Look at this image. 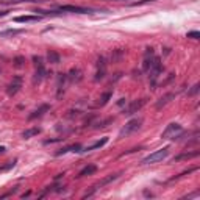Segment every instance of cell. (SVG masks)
<instances>
[{
    "label": "cell",
    "mask_w": 200,
    "mask_h": 200,
    "mask_svg": "<svg viewBox=\"0 0 200 200\" xmlns=\"http://www.w3.org/2000/svg\"><path fill=\"white\" fill-rule=\"evenodd\" d=\"M92 8H85V7H75V5H64L59 7L58 9L49 11L46 14H58V13H78V14H86V13H92Z\"/></svg>",
    "instance_id": "obj_1"
},
{
    "label": "cell",
    "mask_w": 200,
    "mask_h": 200,
    "mask_svg": "<svg viewBox=\"0 0 200 200\" xmlns=\"http://www.w3.org/2000/svg\"><path fill=\"white\" fill-rule=\"evenodd\" d=\"M169 155V147H164V149H159L157 152L150 153L149 157H146L141 163L142 164H153V163H159V161H163L166 157Z\"/></svg>",
    "instance_id": "obj_2"
},
{
    "label": "cell",
    "mask_w": 200,
    "mask_h": 200,
    "mask_svg": "<svg viewBox=\"0 0 200 200\" xmlns=\"http://www.w3.org/2000/svg\"><path fill=\"white\" fill-rule=\"evenodd\" d=\"M141 124H142V119H133V120H130L128 124H127L124 128L120 130L119 136L124 138V136H128V135H131V133L138 131V130L141 128Z\"/></svg>",
    "instance_id": "obj_3"
},
{
    "label": "cell",
    "mask_w": 200,
    "mask_h": 200,
    "mask_svg": "<svg viewBox=\"0 0 200 200\" xmlns=\"http://www.w3.org/2000/svg\"><path fill=\"white\" fill-rule=\"evenodd\" d=\"M147 103V99H139V100H135V102H131L128 107H127L125 109H124V114L125 116H131V114H135V113H138L144 105Z\"/></svg>",
    "instance_id": "obj_4"
},
{
    "label": "cell",
    "mask_w": 200,
    "mask_h": 200,
    "mask_svg": "<svg viewBox=\"0 0 200 200\" xmlns=\"http://www.w3.org/2000/svg\"><path fill=\"white\" fill-rule=\"evenodd\" d=\"M177 131H181V125L180 124H169L167 127H166V130L163 131L161 138H163V139H169L172 135H174V138H175V133Z\"/></svg>",
    "instance_id": "obj_5"
},
{
    "label": "cell",
    "mask_w": 200,
    "mask_h": 200,
    "mask_svg": "<svg viewBox=\"0 0 200 200\" xmlns=\"http://www.w3.org/2000/svg\"><path fill=\"white\" fill-rule=\"evenodd\" d=\"M20 86H22V77H14V78H13V81H11V85L8 86V94H9V96H14V94L16 92H17L19 89H20Z\"/></svg>",
    "instance_id": "obj_6"
},
{
    "label": "cell",
    "mask_w": 200,
    "mask_h": 200,
    "mask_svg": "<svg viewBox=\"0 0 200 200\" xmlns=\"http://www.w3.org/2000/svg\"><path fill=\"white\" fill-rule=\"evenodd\" d=\"M175 96H177L175 92H169V94H166V96H163V97H161L158 102H157V105H155V107H157V109H161L163 107H166V105H167L172 99H175Z\"/></svg>",
    "instance_id": "obj_7"
},
{
    "label": "cell",
    "mask_w": 200,
    "mask_h": 200,
    "mask_svg": "<svg viewBox=\"0 0 200 200\" xmlns=\"http://www.w3.org/2000/svg\"><path fill=\"white\" fill-rule=\"evenodd\" d=\"M120 174H111V175H108V177H105V178H102V180H100L99 183H97V185H94L92 188H94V189H99V188H103V186H107L108 185V183H111V181H114L116 178H117V177H119Z\"/></svg>",
    "instance_id": "obj_8"
},
{
    "label": "cell",
    "mask_w": 200,
    "mask_h": 200,
    "mask_svg": "<svg viewBox=\"0 0 200 200\" xmlns=\"http://www.w3.org/2000/svg\"><path fill=\"white\" fill-rule=\"evenodd\" d=\"M96 170H97V166H96V164H88L85 169H81V170L78 172L77 178H83V177H86V175H92Z\"/></svg>",
    "instance_id": "obj_9"
},
{
    "label": "cell",
    "mask_w": 200,
    "mask_h": 200,
    "mask_svg": "<svg viewBox=\"0 0 200 200\" xmlns=\"http://www.w3.org/2000/svg\"><path fill=\"white\" fill-rule=\"evenodd\" d=\"M200 155V152L199 150H194V152H186V153H181V155H178V157H175L174 158V161H183V159H192V158H196V157H199Z\"/></svg>",
    "instance_id": "obj_10"
},
{
    "label": "cell",
    "mask_w": 200,
    "mask_h": 200,
    "mask_svg": "<svg viewBox=\"0 0 200 200\" xmlns=\"http://www.w3.org/2000/svg\"><path fill=\"white\" fill-rule=\"evenodd\" d=\"M46 111H49V105H42L41 108H38L36 111H33V113L28 116V119L33 120V119H36V117H41V116L46 113Z\"/></svg>",
    "instance_id": "obj_11"
},
{
    "label": "cell",
    "mask_w": 200,
    "mask_h": 200,
    "mask_svg": "<svg viewBox=\"0 0 200 200\" xmlns=\"http://www.w3.org/2000/svg\"><path fill=\"white\" fill-rule=\"evenodd\" d=\"M67 78L70 81H80L83 78V75H81V70L80 69H72L69 72V75H67Z\"/></svg>",
    "instance_id": "obj_12"
},
{
    "label": "cell",
    "mask_w": 200,
    "mask_h": 200,
    "mask_svg": "<svg viewBox=\"0 0 200 200\" xmlns=\"http://www.w3.org/2000/svg\"><path fill=\"white\" fill-rule=\"evenodd\" d=\"M124 55H125V50L116 49V50H113V53H111V61H113V63H119Z\"/></svg>",
    "instance_id": "obj_13"
},
{
    "label": "cell",
    "mask_w": 200,
    "mask_h": 200,
    "mask_svg": "<svg viewBox=\"0 0 200 200\" xmlns=\"http://www.w3.org/2000/svg\"><path fill=\"white\" fill-rule=\"evenodd\" d=\"M107 142H108V138H102V139H100V141H96V142H94L92 146H88L85 150H86V152H91V150H96V149H100V147H103V146H105V144H107Z\"/></svg>",
    "instance_id": "obj_14"
},
{
    "label": "cell",
    "mask_w": 200,
    "mask_h": 200,
    "mask_svg": "<svg viewBox=\"0 0 200 200\" xmlns=\"http://www.w3.org/2000/svg\"><path fill=\"white\" fill-rule=\"evenodd\" d=\"M39 133H41V128H38V127H33V128L25 130L24 133H22V136H24L25 139H30V138L36 136V135H39Z\"/></svg>",
    "instance_id": "obj_15"
},
{
    "label": "cell",
    "mask_w": 200,
    "mask_h": 200,
    "mask_svg": "<svg viewBox=\"0 0 200 200\" xmlns=\"http://www.w3.org/2000/svg\"><path fill=\"white\" fill-rule=\"evenodd\" d=\"M39 19V16H17V17H14L16 22H36Z\"/></svg>",
    "instance_id": "obj_16"
},
{
    "label": "cell",
    "mask_w": 200,
    "mask_h": 200,
    "mask_svg": "<svg viewBox=\"0 0 200 200\" xmlns=\"http://www.w3.org/2000/svg\"><path fill=\"white\" fill-rule=\"evenodd\" d=\"M44 75H46V67H36V74H35V78H33V83H39L42 78H44Z\"/></svg>",
    "instance_id": "obj_17"
},
{
    "label": "cell",
    "mask_w": 200,
    "mask_h": 200,
    "mask_svg": "<svg viewBox=\"0 0 200 200\" xmlns=\"http://www.w3.org/2000/svg\"><path fill=\"white\" fill-rule=\"evenodd\" d=\"M47 59H49V63H52V64H58L59 63V55L55 52V50H49Z\"/></svg>",
    "instance_id": "obj_18"
},
{
    "label": "cell",
    "mask_w": 200,
    "mask_h": 200,
    "mask_svg": "<svg viewBox=\"0 0 200 200\" xmlns=\"http://www.w3.org/2000/svg\"><path fill=\"white\" fill-rule=\"evenodd\" d=\"M111 96H113V92H111V91H108V92H105V94H103V96H102V97H100V99H99V102H97V105H99V107H103V105H107V103H108V100L111 99Z\"/></svg>",
    "instance_id": "obj_19"
},
{
    "label": "cell",
    "mask_w": 200,
    "mask_h": 200,
    "mask_svg": "<svg viewBox=\"0 0 200 200\" xmlns=\"http://www.w3.org/2000/svg\"><path fill=\"white\" fill-rule=\"evenodd\" d=\"M22 33V30H7V31H0V36H14Z\"/></svg>",
    "instance_id": "obj_20"
},
{
    "label": "cell",
    "mask_w": 200,
    "mask_h": 200,
    "mask_svg": "<svg viewBox=\"0 0 200 200\" xmlns=\"http://www.w3.org/2000/svg\"><path fill=\"white\" fill-rule=\"evenodd\" d=\"M97 67H99V69H107V58H105V57H99V59H97Z\"/></svg>",
    "instance_id": "obj_21"
},
{
    "label": "cell",
    "mask_w": 200,
    "mask_h": 200,
    "mask_svg": "<svg viewBox=\"0 0 200 200\" xmlns=\"http://www.w3.org/2000/svg\"><path fill=\"white\" fill-rule=\"evenodd\" d=\"M24 63H25V58L24 57H16L14 58V66H16V67H22Z\"/></svg>",
    "instance_id": "obj_22"
},
{
    "label": "cell",
    "mask_w": 200,
    "mask_h": 200,
    "mask_svg": "<svg viewBox=\"0 0 200 200\" xmlns=\"http://www.w3.org/2000/svg\"><path fill=\"white\" fill-rule=\"evenodd\" d=\"M33 61H35L36 67H44V61H42L41 57H33Z\"/></svg>",
    "instance_id": "obj_23"
},
{
    "label": "cell",
    "mask_w": 200,
    "mask_h": 200,
    "mask_svg": "<svg viewBox=\"0 0 200 200\" xmlns=\"http://www.w3.org/2000/svg\"><path fill=\"white\" fill-rule=\"evenodd\" d=\"M20 2H38V0H0V3H20Z\"/></svg>",
    "instance_id": "obj_24"
},
{
    "label": "cell",
    "mask_w": 200,
    "mask_h": 200,
    "mask_svg": "<svg viewBox=\"0 0 200 200\" xmlns=\"http://www.w3.org/2000/svg\"><path fill=\"white\" fill-rule=\"evenodd\" d=\"M105 74H107V69H99L97 70V74H96V80L99 81V80H102L103 77H105Z\"/></svg>",
    "instance_id": "obj_25"
},
{
    "label": "cell",
    "mask_w": 200,
    "mask_h": 200,
    "mask_svg": "<svg viewBox=\"0 0 200 200\" xmlns=\"http://www.w3.org/2000/svg\"><path fill=\"white\" fill-rule=\"evenodd\" d=\"M174 78H175V74H169V75H167V78H166L163 83H161V86H167V85H169V83H170L172 80H174Z\"/></svg>",
    "instance_id": "obj_26"
},
{
    "label": "cell",
    "mask_w": 200,
    "mask_h": 200,
    "mask_svg": "<svg viewBox=\"0 0 200 200\" xmlns=\"http://www.w3.org/2000/svg\"><path fill=\"white\" fill-rule=\"evenodd\" d=\"M199 89H200V86H199V85H194V86H192V89H191L189 92H188V96H196V94L199 92Z\"/></svg>",
    "instance_id": "obj_27"
},
{
    "label": "cell",
    "mask_w": 200,
    "mask_h": 200,
    "mask_svg": "<svg viewBox=\"0 0 200 200\" xmlns=\"http://www.w3.org/2000/svg\"><path fill=\"white\" fill-rule=\"evenodd\" d=\"M188 38H192V39H199V38H200V33H199V31H191V33H188Z\"/></svg>",
    "instance_id": "obj_28"
},
{
    "label": "cell",
    "mask_w": 200,
    "mask_h": 200,
    "mask_svg": "<svg viewBox=\"0 0 200 200\" xmlns=\"http://www.w3.org/2000/svg\"><path fill=\"white\" fill-rule=\"evenodd\" d=\"M149 2H155V0H141V2H135L131 5H133V7H138V5H144V3H149Z\"/></svg>",
    "instance_id": "obj_29"
},
{
    "label": "cell",
    "mask_w": 200,
    "mask_h": 200,
    "mask_svg": "<svg viewBox=\"0 0 200 200\" xmlns=\"http://www.w3.org/2000/svg\"><path fill=\"white\" fill-rule=\"evenodd\" d=\"M5 150H7V149H5L3 146H0V153H3V152H5Z\"/></svg>",
    "instance_id": "obj_30"
},
{
    "label": "cell",
    "mask_w": 200,
    "mask_h": 200,
    "mask_svg": "<svg viewBox=\"0 0 200 200\" xmlns=\"http://www.w3.org/2000/svg\"><path fill=\"white\" fill-rule=\"evenodd\" d=\"M107 2H120V0H107Z\"/></svg>",
    "instance_id": "obj_31"
},
{
    "label": "cell",
    "mask_w": 200,
    "mask_h": 200,
    "mask_svg": "<svg viewBox=\"0 0 200 200\" xmlns=\"http://www.w3.org/2000/svg\"><path fill=\"white\" fill-rule=\"evenodd\" d=\"M0 72H2V69H0Z\"/></svg>",
    "instance_id": "obj_32"
}]
</instances>
